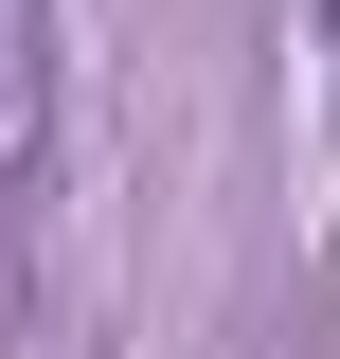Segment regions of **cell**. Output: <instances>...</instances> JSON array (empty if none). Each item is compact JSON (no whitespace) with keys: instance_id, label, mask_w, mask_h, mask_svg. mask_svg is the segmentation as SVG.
Wrapping results in <instances>:
<instances>
[{"instance_id":"6da1fadb","label":"cell","mask_w":340,"mask_h":359,"mask_svg":"<svg viewBox=\"0 0 340 359\" xmlns=\"http://www.w3.org/2000/svg\"><path fill=\"white\" fill-rule=\"evenodd\" d=\"M54 162V18L36 0H0V180Z\"/></svg>"}]
</instances>
